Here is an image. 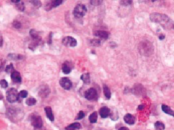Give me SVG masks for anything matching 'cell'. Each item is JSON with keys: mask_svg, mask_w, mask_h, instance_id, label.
Returning <instances> with one entry per match:
<instances>
[{"mask_svg": "<svg viewBox=\"0 0 174 130\" xmlns=\"http://www.w3.org/2000/svg\"><path fill=\"white\" fill-rule=\"evenodd\" d=\"M150 19L153 23H159L165 30L174 29V21L166 14L157 12L152 13L150 15Z\"/></svg>", "mask_w": 174, "mask_h": 130, "instance_id": "6da1fadb", "label": "cell"}, {"mask_svg": "<svg viewBox=\"0 0 174 130\" xmlns=\"http://www.w3.org/2000/svg\"><path fill=\"white\" fill-rule=\"evenodd\" d=\"M6 115L8 119L13 123H18L24 117V113L20 108L10 107L7 110Z\"/></svg>", "mask_w": 174, "mask_h": 130, "instance_id": "7a4b0ae2", "label": "cell"}, {"mask_svg": "<svg viewBox=\"0 0 174 130\" xmlns=\"http://www.w3.org/2000/svg\"><path fill=\"white\" fill-rule=\"evenodd\" d=\"M138 50L140 54L145 56H149L154 52L153 44L149 41H143L140 44Z\"/></svg>", "mask_w": 174, "mask_h": 130, "instance_id": "3957f363", "label": "cell"}, {"mask_svg": "<svg viewBox=\"0 0 174 130\" xmlns=\"http://www.w3.org/2000/svg\"><path fill=\"white\" fill-rule=\"evenodd\" d=\"M20 98V95L18 90L15 88H10L6 93V99L9 103H14L18 101Z\"/></svg>", "mask_w": 174, "mask_h": 130, "instance_id": "277c9868", "label": "cell"}, {"mask_svg": "<svg viewBox=\"0 0 174 130\" xmlns=\"http://www.w3.org/2000/svg\"><path fill=\"white\" fill-rule=\"evenodd\" d=\"M30 35L33 39V41L31 43V45L33 47L36 48L42 41V39L40 36V34L36 29H33L30 31Z\"/></svg>", "mask_w": 174, "mask_h": 130, "instance_id": "5b68a950", "label": "cell"}, {"mask_svg": "<svg viewBox=\"0 0 174 130\" xmlns=\"http://www.w3.org/2000/svg\"><path fill=\"white\" fill-rule=\"evenodd\" d=\"M87 8L85 5L78 4L74 7V16L77 18H82L87 13Z\"/></svg>", "mask_w": 174, "mask_h": 130, "instance_id": "8992f818", "label": "cell"}, {"mask_svg": "<svg viewBox=\"0 0 174 130\" xmlns=\"http://www.w3.org/2000/svg\"><path fill=\"white\" fill-rule=\"evenodd\" d=\"M30 121L32 126L36 129H40L43 125L42 119L39 115L33 114L30 117Z\"/></svg>", "mask_w": 174, "mask_h": 130, "instance_id": "52a82bcc", "label": "cell"}, {"mask_svg": "<svg viewBox=\"0 0 174 130\" xmlns=\"http://www.w3.org/2000/svg\"><path fill=\"white\" fill-rule=\"evenodd\" d=\"M84 97L89 101H97L99 98L98 92L94 88L87 90L84 93Z\"/></svg>", "mask_w": 174, "mask_h": 130, "instance_id": "ba28073f", "label": "cell"}, {"mask_svg": "<svg viewBox=\"0 0 174 130\" xmlns=\"http://www.w3.org/2000/svg\"><path fill=\"white\" fill-rule=\"evenodd\" d=\"M63 45L66 47H74L77 45V41L71 36H66L63 39L62 41Z\"/></svg>", "mask_w": 174, "mask_h": 130, "instance_id": "9c48e42d", "label": "cell"}, {"mask_svg": "<svg viewBox=\"0 0 174 130\" xmlns=\"http://www.w3.org/2000/svg\"><path fill=\"white\" fill-rule=\"evenodd\" d=\"M63 1L62 0H56L49 1L45 5V9L46 11H49L54 8L58 7L62 4Z\"/></svg>", "mask_w": 174, "mask_h": 130, "instance_id": "30bf717a", "label": "cell"}, {"mask_svg": "<svg viewBox=\"0 0 174 130\" xmlns=\"http://www.w3.org/2000/svg\"><path fill=\"white\" fill-rule=\"evenodd\" d=\"M51 92V90L47 85H43L40 87L38 91L39 96L42 98H47Z\"/></svg>", "mask_w": 174, "mask_h": 130, "instance_id": "8fae6325", "label": "cell"}, {"mask_svg": "<svg viewBox=\"0 0 174 130\" xmlns=\"http://www.w3.org/2000/svg\"><path fill=\"white\" fill-rule=\"evenodd\" d=\"M60 84L62 88L65 90H69L71 88L72 83L71 81L66 77H63L60 80Z\"/></svg>", "mask_w": 174, "mask_h": 130, "instance_id": "7c38bea8", "label": "cell"}, {"mask_svg": "<svg viewBox=\"0 0 174 130\" xmlns=\"http://www.w3.org/2000/svg\"><path fill=\"white\" fill-rule=\"evenodd\" d=\"M111 113V110L107 106H103L101 108L99 111V113L101 117L103 119H106L109 116Z\"/></svg>", "mask_w": 174, "mask_h": 130, "instance_id": "4fadbf2b", "label": "cell"}, {"mask_svg": "<svg viewBox=\"0 0 174 130\" xmlns=\"http://www.w3.org/2000/svg\"><path fill=\"white\" fill-rule=\"evenodd\" d=\"M124 121L125 123H127L129 125H134L136 122L135 117L130 113H127L124 117Z\"/></svg>", "mask_w": 174, "mask_h": 130, "instance_id": "5bb4252c", "label": "cell"}, {"mask_svg": "<svg viewBox=\"0 0 174 130\" xmlns=\"http://www.w3.org/2000/svg\"><path fill=\"white\" fill-rule=\"evenodd\" d=\"M72 66V65L68 61L65 62L63 63L62 66V69L63 73L65 74H68L71 72Z\"/></svg>", "mask_w": 174, "mask_h": 130, "instance_id": "9a60e30c", "label": "cell"}, {"mask_svg": "<svg viewBox=\"0 0 174 130\" xmlns=\"http://www.w3.org/2000/svg\"><path fill=\"white\" fill-rule=\"evenodd\" d=\"M11 79L15 83H20L22 81V76L20 73L17 71H14L11 73Z\"/></svg>", "mask_w": 174, "mask_h": 130, "instance_id": "2e32d148", "label": "cell"}, {"mask_svg": "<svg viewBox=\"0 0 174 130\" xmlns=\"http://www.w3.org/2000/svg\"><path fill=\"white\" fill-rule=\"evenodd\" d=\"M94 36L105 40L107 39L109 37V33L105 31H96L94 32Z\"/></svg>", "mask_w": 174, "mask_h": 130, "instance_id": "e0dca14e", "label": "cell"}, {"mask_svg": "<svg viewBox=\"0 0 174 130\" xmlns=\"http://www.w3.org/2000/svg\"><path fill=\"white\" fill-rule=\"evenodd\" d=\"M161 109L163 112L165 113V114L169 115L170 116H172L174 117V111L172 110L170 106L165 105V104H163L161 105Z\"/></svg>", "mask_w": 174, "mask_h": 130, "instance_id": "ac0fdd59", "label": "cell"}, {"mask_svg": "<svg viewBox=\"0 0 174 130\" xmlns=\"http://www.w3.org/2000/svg\"><path fill=\"white\" fill-rule=\"evenodd\" d=\"M45 112L47 118L51 121H54V117L51 108L50 106H47L45 108Z\"/></svg>", "mask_w": 174, "mask_h": 130, "instance_id": "d6986e66", "label": "cell"}, {"mask_svg": "<svg viewBox=\"0 0 174 130\" xmlns=\"http://www.w3.org/2000/svg\"><path fill=\"white\" fill-rule=\"evenodd\" d=\"M81 125L79 123H74L69 125L65 128L66 130H76L80 129L81 128Z\"/></svg>", "mask_w": 174, "mask_h": 130, "instance_id": "ffe728a7", "label": "cell"}, {"mask_svg": "<svg viewBox=\"0 0 174 130\" xmlns=\"http://www.w3.org/2000/svg\"><path fill=\"white\" fill-rule=\"evenodd\" d=\"M80 79L86 84H89L91 82L90 76L89 73H85L84 74H82L80 76Z\"/></svg>", "mask_w": 174, "mask_h": 130, "instance_id": "44dd1931", "label": "cell"}, {"mask_svg": "<svg viewBox=\"0 0 174 130\" xmlns=\"http://www.w3.org/2000/svg\"><path fill=\"white\" fill-rule=\"evenodd\" d=\"M8 57L9 59L12 60H22L24 58V56L20 54H9L8 55Z\"/></svg>", "mask_w": 174, "mask_h": 130, "instance_id": "7402d4cb", "label": "cell"}, {"mask_svg": "<svg viewBox=\"0 0 174 130\" xmlns=\"http://www.w3.org/2000/svg\"><path fill=\"white\" fill-rule=\"evenodd\" d=\"M103 93L105 96V97L107 98V99H110L111 98V92L109 90V88L107 86V85H103Z\"/></svg>", "mask_w": 174, "mask_h": 130, "instance_id": "603a6c76", "label": "cell"}, {"mask_svg": "<svg viewBox=\"0 0 174 130\" xmlns=\"http://www.w3.org/2000/svg\"><path fill=\"white\" fill-rule=\"evenodd\" d=\"M97 119H98V114L97 112L96 111L93 112L89 117V120L90 122L92 123H96L97 121Z\"/></svg>", "mask_w": 174, "mask_h": 130, "instance_id": "cb8c5ba5", "label": "cell"}, {"mask_svg": "<svg viewBox=\"0 0 174 130\" xmlns=\"http://www.w3.org/2000/svg\"><path fill=\"white\" fill-rule=\"evenodd\" d=\"M154 127L156 130H165V124L161 121H156L154 123Z\"/></svg>", "mask_w": 174, "mask_h": 130, "instance_id": "d4e9b609", "label": "cell"}, {"mask_svg": "<svg viewBox=\"0 0 174 130\" xmlns=\"http://www.w3.org/2000/svg\"><path fill=\"white\" fill-rule=\"evenodd\" d=\"M37 103V100L34 98H29L26 101V103L29 106H32L35 105Z\"/></svg>", "mask_w": 174, "mask_h": 130, "instance_id": "484cf974", "label": "cell"}, {"mask_svg": "<svg viewBox=\"0 0 174 130\" xmlns=\"http://www.w3.org/2000/svg\"><path fill=\"white\" fill-rule=\"evenodd\" d=\"M90 44L93 46L98 47L101 45V41L99 39H93L90 41Z\"/></svg>", "mask_w": 174, "mask_h": 130, "instance_id": "4316f807", "label": "cell"}, {"mask_svg": "<svg viewBox=\"0 0 174 130\" xmlns=\"http://www.w3.org/2000/svg\"><path fill=\"white\" fill-rule=\"evenodd\" d=\"M16 6L18 8V10H20V11H24L25 10V5L24 3L22 1H20L19 2L16 4Z\"/></svg>", "mask_w": 174, "mask_h": 130, "instance_id": "83f0119b", "label": "cell"}, {"mask_svg": "<svg viewBox=\"0 0 174 130\" xmlns=\"http://www.w3.org/2000/svg\"><path fill=\"white\" fill-rule=\"evenodd\" d=\"M14 71V70L13 65L12 64H10L9 65H7V67L6 68V69H5L6 72L8 73H12Z\"/></svg>", "mask_w": 174, "mask_h": 130, "instance_id": "f1b7e54d", "label": "cell"}, {"mask_svg": "<svg viewBox=\"0 0 174 130\" xmlns=\"http://www.w3.org/2000/svg\"><path fill=\"white\" fill-rule=\"evenodd\" d=\"M12 25H13V27L16 29H19L22 27V23H21L20 21H19L17 20L14 21L13 23H12Z\"/></svg>", "mask_w": 174, "mask_h": 130, "instance_id": "f546056e", "label": "cell"}, {"mask_svg": "<svg viewBox=\"0 0 174 130\" xmlns=\"http://www.w3.org/2000/svg\"><path fill=\"white\" fill-rule=\"evenodd\" d=\"M30 2L36 8H39L41 6L42 3L40 2V1H31Z\"/></svg>", "mask_w": 174, "mask_h": 130, "instance_id": "4dcf8cb0", "label": "cell"}, {"mask_svg": "<svg viewBox=\"0 0 174 130\" xmlns=\"http://www.w3.org/2000/svg\"><path fill=\"white\" fill-rule=\"evenodd\" d=\"M85 115L84 112H83V111H80L78 114V115H77L76 118L75 119L77 120V121L81 120L82 119H83L85 117Z\"/></svg>", "mask_w": 174, "mask_h": 130, "instance_id": "1f68e13d", "label": "cell"}, {"mask_svg": "<svg viewBox=\"0 0 174 130\" xmlns=\"http://www.w3.org/2000/svg\"><path fill=\"white\" fill-rule=\"evenodd\" d=\"M19 95H20V97L22 98H26L28 96V92L27 90H21L20 92L19 93Z\"/></svg>", "mask_w": 174, "mask_h": 130, "instance_id": "d6a6232c", "label": "cell"}, {"mask_svg": "<svg viewBox=\"0 0 174 130\" xmlns=\"http://www.w3.org/2000/svg\"><path fill=\"white\" fill-rule=\"evenodd\" d=\"M0 85L1 87L4 88H6L8 87V83L7 82V81L5 79H2L0 80Z\"/></svg>", "mask_w": 174, "mask_h": 130, "instance_id": "836d02e7", "label": "cell"}, {"mask_svg": "<svg viewBox=\"0 0 174 130\" xmlns=\"http://www.w3.org/2000/svg\"><path fill=\"white\" fill-rule=\"evenodd\" d=\"M132 1H128V0H125V1H120V4L122 6H128L129 5L132 4Z\"/></svg>", "mask_w": 174, "mask_h": 130, "instance_id": "e575fe53", "label": "cell"}, {"mask_svg": "<svg viewBox=\"0 0 174 130\" xmlns=\"http://www.w3.org/2000/svg\"><path fill=\"white\" fill-rule=\"evenodd\" d=\"M103 2L102 1H97V0H93V1H91L90 3L92 5H94V6H97V5H100L101 4V3Z\"/></svg>", "mask_w": 174, "mask_h": 130, "instance_id": "d590c367", "label": "cell"}, {"mask_svg": "<svg viewBox=\"0 0 174 130\" xmlns=\"http://www.w3.org/2000/svg\"><path fill=\"white\" fill-rule=\"evenodd\" d=\"M52 36H53V33H52V32H51L50 34H49V40H48V44H51L52 43Z\"/></svg>", "mask_w": 174, "mask_h": 130, "instance_id": "8d00e7d4", "label": "cell"}, {"mask_svg": "<svg viewBox=\"0 0 174 130\" xmlns=\"http://www.w3.org/2000/svg\"><path fill=\"white\" fill-rule=\"evenodd\" d=\"M3 42H4V40H3L2 35L0 34V47L2 46L3 45Z\"/></svg>", "mask_w": 174, "mask_h": 130, "instance_id": "74e56055", "label": "cell"}, {"mask_svg": "<svg viewBox=\"0 0 174 130\" xmlns=\"http://www.w3.org/2000/svg\"><path fill=\"white\" fill-rule=\"evenodd\" d=\"M5 62L4 61H0V68H3L4 67V64Z\"/></svg>", "mask_w": 174, "mask_h": 130, "instance_id": "f35d334b", "label": "cell"}, {"mask_svg": "<svg viewBox=\"0 0 174 130\" xmlns=\"http://www.w3.org/2000/svg\"><path fill=\"white\" fill-rule=\"evenodd\" d=\"M158 38L160 40H163L165 38V36L163 34H161L158 37Z\"/></svg>", "mask_w": 174, "mask_h": 130, "instance_id": "ab89813d", "label": "cell"}, {"mask_svg": "<svg viewBox=\"0 0 174 130\" xmlns=\"http://www.w3.org/2000/svg\"><path fill=\"white\" fill-rule=\"evenodd\" d=\"M119 130H129V129L127 127H121Z\"/></svg>", "mask_w": 174, "mask_h": 130, "instance_id": "60d3db41", "label": "cell"}, {"mask_svg": "<svg viewBox=\"0 0 174 130\" xmlns=\"http://www.w3.org/2000/svg\"><path fill=\"white\" fill-rule=\"evenodd\" d=\"M144 106L141 105L138 106V109L140 110H142L144 109Z\"/></svg>", "mask_w": 174, "mask_h": 130, "instance_id": "b9f144b4", "label": "cell"}, {"mask_svg": "<svg viewBox=\"0 0 174 130\" xmlns=\"http://www.w3.org/2000/svg\"><path fill=\"white\" fill-rule=\"evenodd\" d=\"M3 98H4V96H3V95L2 93L0 92V100H2V99H3Z\"/></svg>", "mask_w": 174, "mask_h": 130, "instance_id": "7bdbcfd3", "label": "cell"}]
</instances>
